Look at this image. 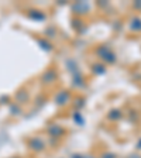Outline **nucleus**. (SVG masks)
I'll return each mask as SVG.
<instances>
[{"mask_svg":"<svg viewBox=\"0 0 141 158\" xmlns=\"http://www.w3.org/2000/svg\"><path fill=\"white\" fill-rule=\"evenodd\" d=\"M137 7H140V9H141V3H140V4H137Z\"/></svg>","mask_w":141,"mask_h":158,"instance_id":"nucleus-1","label":"nucleus"}]
</instances>
